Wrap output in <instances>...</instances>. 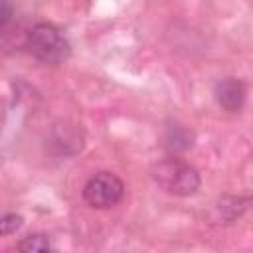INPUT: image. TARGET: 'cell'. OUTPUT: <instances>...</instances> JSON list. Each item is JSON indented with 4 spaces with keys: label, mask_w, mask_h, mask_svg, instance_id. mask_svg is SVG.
<instances>
[{
    "label": "cell",
    "mask_w": 253,
    "mask_h": 253,
    "mask_svg": "<svg viewBox=\"0 0 253 253\" xmlns=\"http://www.w3.org/2000/svg\"><path fill=\"white\" fill-rule=\"evenodd\" d=\"M22 215L20 213H14V211H10V213H4L2 215V221H0V227H2V235H12V233H16L20 227H22Z\"/></svg>",
    "instance_id": "8992f818"
},
{
    "label": "cell",
    "mask_w": 253,
    "mask_h": 253,
    "mask_svg": "<svg viewBox=\"0 0 253 253\" xmlns=\"http://www.w3.org/2000/svg\"><path fill=\"white\" fill-rule=\"evenodd\" d=\"M168 140H170V144H172L174 148H188V146H192V136H190L182 126L170 128Z\"/></svg>",
    "instance_id": "52a82bcc"
},
{
    "label": "cell",
    "mask_w": 253,
    "mask_h": 253,
    "mask_svg": "<svg viewBox=\"0 0 253 253\" xmlns=\"http://www.w3.org/2000/svg\"><path fill=\"white\" fill-rule=\"evenodd\" d=\"M154 182L174 196H194L200 190V174L198 170L180 160V158H164L152 166Z\"/></svg>",
    "instance_id": "6da1fadb"
},
{
    "label": "cell",
    "mask_w": 253,
    "mask_h": 253,
    "mask_svg": "<svg viewBox=\"0 0 253 253\" xmlns=\"http://www.w3.org/2000/svg\"><path fill=\"white\" fill-rule=\"evenodd\" d=\"M18 249L24 253H40V251H49L51 243L43 233H30L18 243Z\"/></svg>",
    "instance_id": "5b68a950"
},
{
    "label": "cell",
    "mask_w": 253,
    "mask_h": 253,
    "mask_svg": "<svg viewBox=\"0 0 253 253\" xmlns=\"http://www.w3.org/2000/svg\"><path fill=\"white\" fill-rule=\"evenodd\" d=\"M26 47L28 51L42 63H61L69 57V42L61 34L59 28L47 22H40L32 26V30L26 36Z\"/></svg>",
    "instance_id": "7a4b0ae2"
},
{
    "label": "cell",
    "mask_w": 253,
    "mask_h": 253,
    "mask_svg": "<svg viewBox=\"0 0 253 253\" xmlns=\"http://www.w3.org/2000/svg\"><path fill=\"white\" fill-rule=\"evenodd\" d=\"M10 18H12V6H10V0H2V14H0V24H2V28H4V30H6V26H8Z\"/></svg>",
    "instance_id": "ba28073f"
},
{
    "label": "cell",
    "mask_w": 253,
    "mask_h": 253,
    "mask_svg": "<svg viewBox=\"0 0 253 253\" xmlns=\"http://www.w3.org/2000/svg\"><path fill=\"white\" fill-rule=\"evenodd\" d=\"M125 196V184L113 172H97L83 186V200L97 210L117 206Z\"/></svg>",
    "instance_id": "3957f363"
},
{
    "label": "cell",
    "mask_w": 253,
    "mask_h": 253,
    "mask_svg": "<svg viewBox=\"0 0 253 253\" xmlns=\"http://www.w3.org/2000/svg\"><path fill=\"white\" fill-rule=\"evenodd\" d=\"M215 101L219 107H223L225 111L229 113H235L243 107L245 103V97H247V89L243 85V81L235 79V77H229V79H223L215 85Z\"/></svg>",
    "instance_id": "277c9868"
}]
</instances>
